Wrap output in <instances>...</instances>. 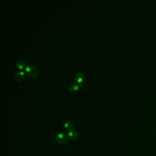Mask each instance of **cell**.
Segmentation results:
<instances>
[{
  "label": "cell",
  "mask_w": 156,
  "mask_h": 156,
  "mask_svg": "<svg viewBox=\"0 0 156 156\" xmlns=\"http://www.w3.org/2000/svg\"><path fill=\"white\" fill-rule=\"evenodd\" d=\"M26 73L28 76L35 78L39 74V70L35 65L30 64L27 65L25 68Z\"/></svg>",
  "instance_id": "cell-1"
},
{
  "label": "cell",
  "mask_w": 156,
  "mask_h": 156,
  "mask_svg": "<svg viewBox=\"0 0 156 156\" xmlns=\"http://www.w3.org/2000/svg\"><path fill=\"white\" fill-rule=\"evenodd\" d=\"M55 140L57 143L63 145L67 142L68 141V137L65 133H59L55 136Z\"/></svg>",
  "instance_id": "cell-2"
},
{
  "label": "cell",
  "mask_w": 156,
  "mask_h": 156,
  "mask_svg": "<svg viewBox=\"0 0 156 156\" xmlns=\"http://www.w3.org/2000/svg\"><path fill=\"white\" fill-rule=\"evenodd\" d=\"M68 135L70 139L72 141H76L79 137L78 132L74 130H70L68 133Z\"/></svg>",
  "instance_id": "cell-3"
},
{
  "label": "cell",
  "mask_w": 156,
  "mask_h": 156,
  "mask_svg": "<svg viewBox=\"0 0 156 156\" xmlns=\"http://www.w3.org/2000/svg\"><path fill=\"white\" fill-rule=\"evenodd\" d=\"M25 75H24V72L22 71H19L17 72V73L16 74L15 76V79L18 82H20L22 81L24 79Z\"/></svg>",
  "instance_id": "cell-4"
},
{
  "label": "cell",
  "mask_w": 156,
  "mask_h": 156,
  "mask_svg": "<svg viewBox=\"0 0 156 156\" xmlns=\"http://www.w3.org/2000/svg\"><path fill=\"white\" fill-rule=\"evenodd\" d=\"M84 79V75L82 72H78L76 74L75 76V80L78 83H82V81Z\"/></svg>",
  "instance_id": "cell-5"
},
{
  "label": "cell",
  "mask_w": 156,
  "mask_h": 156,
  "mask_svg": "<svg viewBox=\"0 0 156 156\" xmlns=\"http://www.w3.org/2000/svg\"><path fill=\"white\" fill-rule=\"evenodd\" d=\"M64 126L65 129L66 130H71L73 126V123L71 120H68L65 122Z\"/></svg>",
  "instance_id": "cell-6"
},
{
  "label": "cell",
  "mask_w": 156,
  "mask_h": 156,
  "mask_svg": "<svg viewBox=\"0 0 156 156\" xmlns=\"http://www.w3.org/2000/svg\"><path fill=\"white\" fill-rule=\"evenodd\" d=\"M78 88H79V86L78 85L76 84L75 83H72L70 84L68 87L69 90L72 93L76 92V91L78 90Z\"/></svg>",
  "instance_id": "cell-7"
},
{
  "label": "cell",
  "mask_w": 156,
  "mask_h": 156,
  "mask_svg": "<svg viewBox=\"0 0 156 156\" xmlns=\"http://www.w3.org/2000/svg\"><path fill=\"white\" fill-rule=\"evenodd\" d=\"M16 65H17V68H18L19 69L21 70L24 68L26 65V64H25V61L23 60L19 59L17 61Z\"/></svg>",
  "instance_id": "cell-8"
},
{
  "label": "cell",
  "mask_w": 156,
  "mask_h": 156,
  "mask_svg": "<svg viewBox=\"0 0 156 156\" xmlns=\"http://www.w3.org/2000/svg\"><path fill=\"white\" fill-rule=\"evenodd\" d=\"M78 86H79V88H80L81 90H82L84 88V85L82 83H78Z\"/></svg>",
  "instance_id": "cell-9"
}]
</instances>
